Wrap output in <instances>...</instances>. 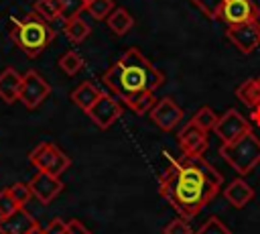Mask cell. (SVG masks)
I'll list each match as a JSON object with an SVG mask.
<instances>
[{"instance_id":"8","label":"cell","mask_w":260,"mask_h":234,"mask_svg":"<svg viewBox=\"0 0 260 234\" xmlns=\"http://www.w3.org/2000/svg\"><path fill=\"white\" fill-rule=\"evenodd\" d=\"M150 120L165 132L173 130L179 126V122L183 120V108L173 100V98H160L154 102V106L150 108Z\"/></svg>"},{"instance_id":"33","label":"cell","mask_w":260,"mask_h":234,"mask_svg":"<svg viewBox=\"0 0 260 234\" xmlns=\"http://www.w3.org/2000/svg\"><path fill=\"white\" fill-rule=\"evenodd\" d=\"M248 120H250V124H256V126H260V108H252V110H250V116H248Z\"/></svg>"},{"instance_id":"16","label":"cell","mask_w":260,"mask_h":234,"mask_svg":"<svg viewBox=\"0 0 260 234\" xmlns=\"http://www.w3.org/2000/svg\"><path fill=\"white\" fill-rule=\"evenodd\" d=\"M102 94H104V92H102L93 81H81V83L71 92V102L87 114V110L98 102V98H100Z\"/></svg>"},{"instance_id":"7","label":"cell","mask_w":260,"mask_h":234,"mask_svg":"<svg viewBox=\"0 0 260 234\" xmlns=\"http://www.w3.org/2000/svg\"><path fill=\"white\" fill-rule=\"evenodd\" d=\"M248 130H252L250 120H248L246 116H242L236 108L225 110V112L217 118L215 128H213V132L219 136L221 142H232V140H236L238 136H242V134L248 132Z\"/></svg>"},{"instance_id":"9","label":"cell","mask_w":260,"mask_h":234,"mask_svg":"<svg viewBox=\"0 0 260 234\" xmlns=\"http://www.w3.org/2000/svg\"><path fill=\"white\" fill-rule=\"evenodd\" d=\"M87 116L91 118V122L98 126V128H110L120 116H122V106L120 102L110 96V94H102L98 98V102L87 110Z\"/></svg>"},{"instance_id":"32","label":"cell","mask_w":260,"mask_h":234,"mask_svg":"<svg viewBox=\"0 0 260 234\" xmlns=\"http://www.w3.org/2000/svg\"><path fill=\"white\" fill-rule=\"evenodd\" d=\"M65 234H91L79 220H69L67 222V232Z\"/></svg>"},{"instance_id":"36","label":"cell","mask_w":260,"mask_h":234,"mask_svg":"<svg viewBox=\"0 0 260 234\" xmlns=\"http://www.w3.org/2000/svg\"><path fill=\"white\" fill-rule=\"evenodd\" d=\"M87 2H89V0H85V4H87Z\"/></svg>"},{"instance_id":"31","label":"cell","mask_w":260,"mask_h":234,"mask_svg":"<svg viewBox=\"0 0 260 234\" xmlns=\"http://www.w3.org/2000/svg\"><path fill=\"white\" fill-rule=\"evenodd\" d=\"M47 234H65L67 232V222H63L61 218H53L47 226H45Z\"/></svg>"},{"instance_id":"5","label":"cell","mask_w":260,"mask_h":234,"mask_svg":"<svg viewBox=\"0 0 260 234\" xmlns=\"http://www.w3.org/2000/svg\"><path fill=\"white\" fill-rule=\"evenodd\" d=\"M28 161L32 163V167H37V171H45V173H51V175H57V177L61 173H65L71 165V159L53 142L37 144L30 151Z\"/></svg>"},{"instance_id":"6","label":"cell","mask_w":260,"mask_h":234,"mask_svg":"<svg viewBox=\"0 0 260 234\" xmlns=\"http://www.w3.org/2000/svg\"><path fill=\"white\" fill-rule=\"evenodd\" d=\"M49 94H51V85H49V81L41 73H37L35 69H30V71H26L22 75L18 102H22L24 108H28V110L39 108L49 98Z\"/></svg>"},{"instance_id":"30","label":"cell","mask_w":260,"mask_h":234,"mask_svg":"<svg viewBox=\"0 0 260 234\" xmlns=\"http://www.w3.org/2000/svg\"><path fill=\"white\" fill-rule=\"evenodd\" d=\"M162 234H193V228L189 226V220H185V218L179 216V218L171 220V222L165 226Z\"/></svg>"},{"instance_id":"29","label":"cell","mask_w":260,"mask_h":234,"mask_svg":"<svg viewBox=\"0 0 260 234\" xmlns=\"http://www.w3.org/2000/svg\"><path fill=\"white\" fill-rule=\"evenodd\" d=\"M205 16H209V18H217V14H219V8L223 6V2L225 0H191Z\"/></svg>"},{"instance_id":"10","label":"cell","mask_w":260,"mask_h":234,"mask_svg":"<svg viewBox=\"0 0 260 234\" xmlns=\"http://www.w3.org/2000/svg\"><path fill=\"white\" fill-rule=\"evenodd\" d=\"M179 147L183 151V157H203L207 149V132L195 126L193 122L185 124L177 134Z\"/></svg>"},{"instance_id":"35","label":"cell","mask_w":260,"mask_h":234,"mask_svg":"<svg viewBox=\"0 0 260 234\" xmlns=\"http://www.w3.org/2000/svg\"><path fill=\"white\" fill-rule=\"evenodd\" d=\"M26 234H47V232H45V228H43L41 224H35V226H32V228H30Z\"/></svg>"},{"instance_id":"1","label":"cell","mask_w":260,"mask_h":234,"mask_svg":"<svg viewBox=\"0 0 260 234\" xmlns=\"http://www.w3.org/2000/svg\"><path fill=\"white\" fill-rule=\"evenodd\" d=\"M221 173L203 157L169 159L158 179V193L185 220L195 218L219 191Z\"/></svg>"},{"instance_id":"19","label":"cell","mask_w":260,"mask_h":234,"mask_svg":"<svg viewBox=\"0 0 260 234\" xmlns=\"http://www.w3.org/2000/svg\"><path fill=\"white\" fill-rule=\"evenodd\" d=\"M63 33H65V37L71 41V43H83L87 37H89V33H91V26L87 24V20H83V16L79 14V16H73V18H69V20H65V24H63Z\"/></svg>"},{"instance_id":"20","label":"cell","mask_w":260,"mask_h":234,"mask_svg":"<svg viewBox=\"0 0 260 234\" xmlns=\"http://www.w3.org/2000/svg\"><path fill=\"white\" fill-rule=\"evenodd\" d=\"M106 24L110 26V31L114 35L122 37V35H126L134 26V18H132V14L126 8H114V12L106 18Z\"/></svg>"},{"instance_id":"22","label":"cell","mask_w":260,"mask_h":234,"mask_svg":"<svg viewBox=\"0 0 260 234\" xmlns=\"http://www.w3.org/2000/svg\"><path fill=\"white\" fill-rule=\"evenodd\" d=\"M217 118H219V116L215 114V110H211L209 106H201V108L195 112V116L191 118V122H193L195 126H199L201 130L209 132V130H213V128H215Z\"/></svg>"},{"instance_id":"23","label":"cell","mask_w":260,"mask_h":234,"mask_svg":"<svg viewBox=\"0 0 260 234\" xmlns=\"http://www.w3.org/2000/svg\"><path fill=\"white\" fill-rule=\"evenodd\" d=\"M35 12L43 16L47 22L61 18V2L59 0H37L35 2Z\"/></svg>"},{"instance_id":"24","label":"cell","mask_w":260,"mask_h":234,"mask_svg":"<svg viewBox=\"0 0 260 234\" xmlns=\"http://www.w3.org/2000/svg\"><path fill=\"white\" fill-rule=\"evenodd\" d=\"M114 0H89L85 4V10L89 12L91 18L95 20H106L112 12H114Z\"/></svg>"},{"instance_id":"26","label":"cell","mask_w":260,"mask_h":234,"mask_svg":"<svg viewBox=\"0 0 260 234\" xmlns=\"http://www.w3.org/2000/svg\"><path fill=\"white\" fill-rule=\"evenodd\" d=\"M195 234H232V232H230V228H228L219 218L211 216L209 220H205V222L199 226V230H197Z\"/></svg>"},{"instance_id":"13","label":"cell","mask_w":260,"mask_h":234,"mask_svg":"<svg viewBox=\"0 0 260 234\" xmlns=\"http://www.w3.org/2000/svg\"><path fill=\"white\" fill-rule=\"evenodd\" d=\"M225 37L244 53H252L260 45V35L254 26V22H244V24H234L225 28Z\"/></svg>"},{"instance_id":"12","label":"cell","mask_w":260,"mask_h":234,"mask_svg":"<svg viewBox=\"0 0 260 234\" xmlns=\"http://www.w3.org/2000/svg\"><path fill=\"white\" fill-rule=\"evenodd\" d=\"M254 12H256V4L252 0H225L223 6L219 8L217 20L225 22L228 26L244 24V22H252Z\"/></svg>"},{"instance_id":"25","label":"cell","mask_w":260,"mask_h":234,"mask_svg":"<svg viewBox=\"0 0 260 234\" xmlns=\"http://www.w3.org/2000/svg\"><path fill=\"white\" fill-rule=\"evenodd\" d=\"M59 2H61V18L63 20L79 16L85 10V0H59Z\"/></svg>"},{"instance_id":"4","label":"cell","mask_w":260,"mask_h":234,"mask_svg":"<svg viewBox=\"0 0 260 234\" xmlns=\"http://www.w3.org/2000/svg\"><path fill=\"white\" fill-rule=\"evenodd\" d=\"M219 155L238 175H248L260 165V138L248 130L232 142H221Z\"/></svg>"},{"instance_id":"34","label":"cell","mask_w":260,"mask_h":234,"mask_svg":"<svg viewBox=\"0 0 260 234\" xmlns=\"http://www.w3.org/2000/svg\"><path fill=\"white\" fill-rule=\"evenodd\" d=\"M252 22H254V26H256V31H258V35H260V6H256V12H254Z\"/></svg>"},{"instance_id":"17","label":"cell","mask_w":260,"mask_h":234,"mask_svg":"<svg viewBox=\"0 0 260 234\" xmlns=\"http://www.w3.org/2000/svg\"><path fill=\"white\" fill-rule=\"evenodd\" d=\"M223 197H225L234 208H244V206L254 197V189H252L242 177H238V179H234V181L228 183V187L223 189Z\"/></svg>"},{"instance_id":"15","label":"cell","mask_w":260,"mask_h":234,"mask_svg":"<svg viewBox=\"0 0 260 234\" xmlns=\"http://www.w3.org/2000/svg\"><path fill=\"white\" fill-rule=\"evenodd\" d=\"M20 83H22V75L14 67L2 69V73H0V98L6 104L16 102L18 94H20Z\"/></svg>"},{"instance_id":"27","label":"cell","mask_w":260,"mask_h":234,"mask_svg":"<svg viewBox=\"0 0 260 234\" xmlns=\"http://www.w3.org/2000/svg\"><path fill=\"white\" fill-rule=\"evenodd\" d=\"M8 191L12 193V197L18 201V206L20 208H24V203L32 197V191H30V185L28 183H22V181H16V183H12L10 187H8Z\"/></svg>"},{"instance_id":"2","label":"cell","mask_w":260,"mask_h":234,"mask_svg":"<svg viewBox=\"0 0 260 234\" xmlns=\"http://www.w3.org/2000/svg\"><path fill=\"white\" fill-rule=\"evenodd\" d=\"M162 81H165V75L136 47L126 49L120 55V59L104 73V83L124 104L142 92L158 90Z\"/></svg>"},{"instance_id":"3","label":"cell","mask_w":260,"mask_h":234,"mask_svg":"<svg viewBox=\"0 0 260 234\" xmlns=\"http://www.w3.org/2000/svg\"><path fill=\"white\" fill-rule=\"evenodd\" d=\"M10 39L20 51H24L26 57L35 59L53 43L55 31L43 16H39L37 12H30L22 18L12 20Z\"/></svg>"},{"instance_id":"28","label":"cell","mask_w":260,"mask_h":234,"mask_svg":"<svg viewBox=\"0 0 260 234\" xmlns=\"http://www.w3.org/2000/svg\"><path fill=\"white\" fill-rule=\"evenodd\" d=\"M16 210H20L18 201L12 197V193L8 191V187L2 189V191H0V218H6V216H10V214H14Z\"/></svg>"},{"instance_id":"18","label":"cell","mask_w":260,"mask_h":234,"mask_svg":"<svg viewBox=\"0 0 260 234\" xmlns=\"http://www.w3.org/2000/svg\"><path fill=\"white\" fill-rule=\"evenodd\" d=\"M236 96H238V100L244 102L250 110H252V108H260V75L242 81V83L236 87Z\"/></svg>"},{"instance_id":"14","label":"cell","mask_w":260,"mask_h":234,"mask_svg":"<svg viewBox=\"0 0 260 234\" xmlns=\"http://www.w3.org/2000/svg\"><path fill=\"white\" fill-rule=\"evenodd\" d=\"M35 224L39 222L24 208H20L10 216L0 218V234H26Z\"/></svg>"},{"instance_id":"11","label":"cell","mask_w":260,"mask_h":234,"mask_svg":"<svg viewBox=\"0 0 260 234\" xmlns=\"http://www.w3.org/2000/svg\"><path fill=\"white\" fill-rule=\"evenodd\" d=\"M28 185H30L32 197H37L45 206L51 203L63 191V181L57 175H51V173H45V171H37L32 175V179L28 181Z\"/></svg>"},{"instance_id":"21","label":"cell","mask_w":260,"mask_h":234,"mask_svg":"<svg viewBox=\"0 0 260 234\" xmlns=\"http://www.w3.org/2000/svg\"><path fill=\"white\" fill-rule=\"evenodd\" d=\"M59 67L65 75H75L83 69V57L77 51H65L59 57Z\"/></svg>"}]
</instances>
